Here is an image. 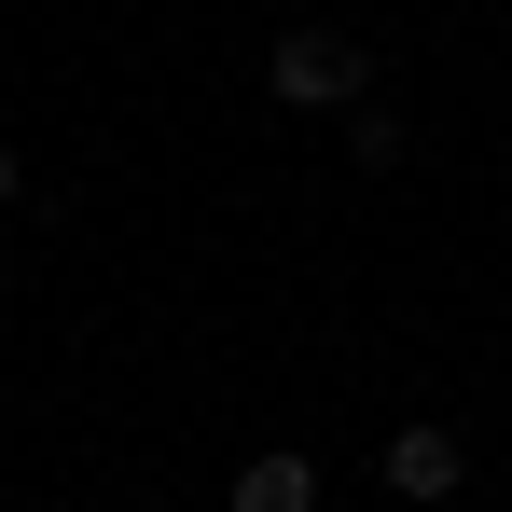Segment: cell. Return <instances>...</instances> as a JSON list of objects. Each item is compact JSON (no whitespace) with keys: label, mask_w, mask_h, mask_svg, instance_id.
Wrapping results in <instances>:
<instances>
[{"label":"cell","mask_w":512,"mask_h":512,"mask_svg":"<svg viewBox=\"0 0 512 512\" xmlns=\"http://www.w3.org/2000/svg\"><path fill=\"white\" fill-rule=\"evenodd\" d=\"M263 84L291 97V111H346V97H374V56L333 42V28H291V42L263 56Z\"/></svg>","instance_id":"cell-1"},{"label":"cell","mask_w":512,"mask_h":512,"mask_svg":"<svg viewBox=\"0 0 512 512\" xmlns=\"http://www.w3.org/2000/svg\"><path fill=\"white\" fill-rule=\"evenodd\" d=\"M457 471H471V457H457V429H402V443H388V499H416V512L457 499Z\"/></svg>","instance_id":"cell-2"},{"label":"cell","mask_w":512,"mask_h":512,"mask_svg":"<svg viewBox=\"0 0 512 512\" xmlns=\"http://www.w3.org/2000/svg\"><path fill=\"white\" fill-rule=\"evenodd\" d=\"M222 512H319V471H305V457H291V443H263L250 471H236V485H222Z\"/></svg>","instance_id":"cell-3"},{"label":"cell","mask_w":512,"mask_h":512,"mask_svg":"<svg viewBox=\"0 0 512 512\" xmlns=\"http://www.w3.org/2000/svg\"><path fill=\"white\" fill-rule=\"evenodd\" d=\"M0 208H14V139H0Z\"/></svg>","instance_id":"cell-4"},{"label":"cell","mask_w":512,"mask_h":512,"mask_svg":"<svg viewBox=\"0 0 512 512\" xmlns=\"http://www.w3.org/2000/svg\"><path fill=\"white\" fill-rule=\"evenodd\" d=\"M0 277H14V250H0Z\"/></svg>","instance_id":"cell-5"}]
</instances>
